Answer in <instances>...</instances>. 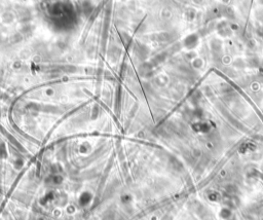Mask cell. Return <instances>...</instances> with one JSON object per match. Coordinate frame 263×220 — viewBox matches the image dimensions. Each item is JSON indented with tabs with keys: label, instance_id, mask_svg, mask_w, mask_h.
<instances>
[{
	"label": "cell",
	"instance_id": "1",
	"mask_svg": "<svg viewBox=\"0 0 263 220\" xmlns=\"http://www.w3.org/2000/svg\"><path fill=\"white\" fill-rule=\"evenodd\" d=\"M120 49L117 48L116 46H112L109 51V60H111L112 62H116L120 58Z\"/></svg>",
	"mask_w": 263,
	"mask_h": 220
},
{
	"label": "cell",
	"instance_id": "2",
	"mask_svg": "<svg viewBox=\"0 0 263 220\" xmlns=\"http://www.w3.org/2000/svg\"><path fill=\"white\" fill-rule=\"evenodd\" d=\"M146 48L144 45H141V44H137L135 45V54L137 55L138 57L140 58V59H145L146 58V55H147V53H145L144 51V49H145Z\"/></svg>",
	"mask_w": 263,
	"mask_h": 220
},
{
	"label": "cell",
	"instance_id": "3",
	"mask_svg": "<svg viewBox=\"0 0 263 220\" xmlns=\"http://www.w3.org/2000/svg\"><path fill=\"white\" fill-rule=\"evenodd\" d=\"M23 38L24 36L21 33H15V34L9 37V41L12 44H18V43H20L21 41L23 40Z\"/></svg>",
	"mask_w": 263,
	"mask_h": 220
},
{
	"label": "cell",
	"instance_id": "4",
	"mask_svg": "<svg viewBox=\"0 0 263 220\" xmlns=\"http://www.w3.org/2000/svg\"><path fill=\"white\" fill-rule=\"evenodd\" d=\"M62 71H65V72H68V73H74V72H76L77 69L75 66H73V65H66L62 67Z\"/></svg>",
	"mask_w": 263,
	"mask_h": 220
},
{
	"label": "cell",
	"instance_id": "5",
	"mask_svg": "<svg viewBox=\"0 0 263 220\" xmlns=\"http://www.w3.org/2000/svg\"><path fill=\"white\" fill-rule=\"evenodd\" d=\"M1 42H2V36H1V34H0V44H1Z\"/></svg>",
	"mask_w": 263,
	"mask_h": 220
},
{
	"label": "cell",
	"instance_id": "6",
	"mask_svg": "<svg viewBox=\"0 0 263 220\" xmlns=\"http://www.w3.org/2000/svg\"><path fill=\"white\" fill-rule=\"evenodd\" d=\"M0 94H1V92H0Z\"/></svg>",
	"mask_w": 263,
	"mask_h": 220
}]
</instances>
